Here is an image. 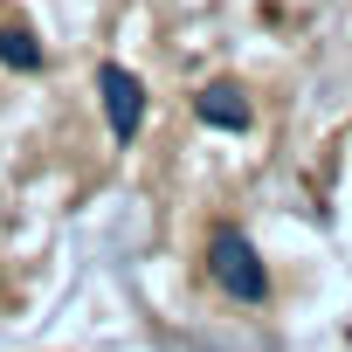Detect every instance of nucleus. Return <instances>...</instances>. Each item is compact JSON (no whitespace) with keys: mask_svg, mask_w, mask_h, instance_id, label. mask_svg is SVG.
<instances>
[{"mask_svg":"<svg viewBox=\"0 0 352 352\" xmlns=\"http://www.w3.org/2000/svg\"><path fill=\"white\" fill-rule=\"evenodd\" d=\"M201 118H208V124H242L249 111H242L235 90H208V97H201Z\"/></svg>","mask_w":352,"mask_h":352,"instance_id":"3","label":"nucleus"},{"mask_svg":"<svg viewBox=\"0 0 352 352\" xmlns=\"http://www.w3.org/2000/svg\"><path fill=\"white\" fill-rule=\"evenodd\" d=\"M104 97H111V131L131 138V131H138V83H131L124 69H104Z\"/></svg>","mask_w":352,"mask_h":352,"instance_id":"2","label":"nucleus"},{"mask_svg":"<svg viewBox=\"0 0 352 352\" xmlns=\"http://www.w3.org/2000/svg\"><path fill=\"white\" fill-rule=\"evenodd\" d=\"M0 56H8V63H35V42L14 35V28H0Z\"/></svg>","mask_w":352,"mask_h":352,"instance_id":"4","label":"nucleus"},{"mask_svg":"<svg viewBox=\"0 0 352 352\" xmlns=\"http://www.w3.org/2000/svg\"><path fill=\"white\" fill-rule=\"evenodd\" d=\"M214 276L242 297V304H263V270H256V256H249V242L242 235H214Z\"/></svg>","mask_w":352,"mask_h":352,"instance_id":"1","label":"nucleus"}]
</instances>
